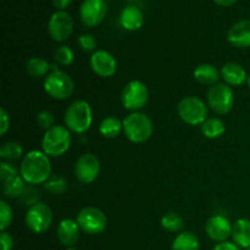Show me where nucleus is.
Segmentation results:
<instances>
[{"instance_id": "obj_29", "label": "nucleus", "mask_w": 250, "mask_h": 250, "mask_svg": "<svg viewBox=\"0 0 250 250\" xmlns=\"http://www.w3.org/2000/svg\"><path fill=\"white\" fill-rule=\"evenodd\" d=\"M54 59L59 65L70 66L75 61V53L68 45H60L54 51Z\"/></svg>"}, {"instance_id": "obj_11", "label": "nucleus", "mask_w": 250, "mask_h": 250, "mask_svg": "<svg viewBox=\"0 0 250 250\" xmlns=\"http://www.w3.org/2000/svg\"><path fill=\"white\" fill-rule=\"evenodd\" d=\"M75 22L67 11L56 10L48 21V33L53 41L58 43L66 42L73 33Z\"/></svg>"}, {"instance_id": "obj_7", "label": "nucleus", "mask_w": 250, "mask_h": 250, "mask_svg": "<svg viewBox=\"0 0 250 250\" xmlns=\"http://www.w3.org/2000/svg\"><path fill=\"white\" fill-rule=\"evenodd\" d=\"M208 106L219 116L229 114L234 105V94L232 87L226 83H216L211 85L207 94Z\"/></svg>"}, {"instance_id": "obj_20", "label": "nucleus", "mask_w": 250, "mask_h": 250, "mask_svg": "<svg viewBox=\"0 0 250 250\" xmlns=\"http://www.w3.org/2000/svg\"><path fill=\"white\" fill-rule=\"evenodd\" d=\"M193 76L200 84L211 87V85L219 83L220 78H221V72L211 63H202L195 67Z\"/></svg>"}, {"instance_id": "obj_22", "label": "nucleus", "mask_w": 250, "mask_h": 250, "mask_svg": "<svg viewBox=\"0 0 250 250\" xmlns=\"http://www.w3.org/2000/svg\"><path fill=\"white\" fill-rule=\"evenodd\" d=\"M122 131H124V122L119 117L112 116V115L104 117L99 124V133L104 138H116Z\"/></svg>"}, {"instance_id": "obj_37", "label": "nucleus", "mask_w": 250, "mask_h": 250, "mask_svg": "<svg viewBox=\"0 0 250 250\" xmlns=\"http://www.w3.org/2000/svg\"><path fill=\"white\" fill-rule=\"evenodd\" d=\"M212 250H241L237 244H234L233 242H222V243H217L216 246L212 248Z\"/></svg>"}, {"instance_id": "obj_19", "label": "nucleus", "mask_w": 250, "mask_h": 250, "mask_svg": "<svg viewBox=\"0 0 250 250\" xmlns=\"http://www.w3.org/2000/svg\"><path fill=\"white\" fill-rule=\"evenodd\" d=\"M220 72H221V78L224 80V83L229 84V87H239L248 82L249 76L247 75L246 68L238 62L225 63Z\"/></svg>"}, {"instance_id": "obj_5", "label": "nucleus", "mask_w": 250, "mask_h": 250, "mask_svg": "<svg viewBox=\"0 0 250 250\" xmlns=\"http://www.w3.org/2000/svg\"><path fill=\"white\" fill-rule=\"evenodd\" d=\"M44 90L55 100H66L75 92V82L70 75L51 65V72L44 78Z\"/></svg>"}, {"instance_id": "obj_14", "label": "nucleus", "mask_w": 250, "mask_h": 250, "mask_svg": "<svg viewBox=\"0 0 250 250\" xmlns=\"http://www.w3.org/2000/svg\"><path fill=\"white\" fill-rule=\"evenodd\" d=\"M89 65L93 72L102 78H110L117 72V61L111 53L106 50L94 51L89 59Z\"/></svg>"}, {"instance_id": "obj_42", "label": "nucleus", "mask_w": 250, "mask_h": 250, "mask_svg": "<svg viewBox=\"0 0 250 250\" xmlns=\"http://www.w3.org/2000/svg\"><path fill=\"white\" fill-rule=\"evenodd\" d=\"M244 250H250V247H249V248H247V249H244Z\"/></svg>"}, {"instance_id": "obj_33", "label": "nucleus", "mask_w": 250, "mask_h": 250, "mask_svg": "<svg viewBox=\"0 0 250 250\" xmlns=\"http://www.w3.org/2000/svg\"><path fill=\"white\" fill-rule=\"evenodd\" d=\"M78 44H80L81 49L85 51V53H92V51L94 53V51H97L95 49H97L98 42L93 34L84 33L80 36L78 37Z\"/></svg>"}, {"instance_id": "obj_16", "label": "nucleus", "mask_w": 250, "mask_h": 250, "mask_svg": "<svg viewBox=\"0 0 250 250\" xmlns=\"http://www.w3.org/2000/svg\"><path fill=\"white\" fill-rule=\"evenodd\" d=\"M227 41L236 48H250V20H241L229 27Z\"/></svg>"}, {"instance_id": "obj_30", "label": "nucleus", "mask_w": 250, "mask_h": 250, "mask_svg": "<svg viewBox=\"0 0 250 250\" xmlns=\"http://www.w3.org/2000/svg\"><path fill=\"white\" fill-rule=\"evenodd\" d=\"M14 220V211L6 200H0V229L2 231H6L12 224Z\"/></svg>"}, {"instance_id": "obj_38", "label": "nucleus", "mask_w": 250, "mask_h": 250, "mask_svg": "<svg viewBox=\"0 0 250 250\" xmlns=\"http://www.w3.org/2000/svg\"><path fill=\"white\" fill-rule=\"evenodd\" d=\"M53 1L54 7L56 10H60V11H66V9L71 6L73 0H51Z\"/></svg>"}, {"instance_id": "obj_27", "label": "nucleus", "mask_w": 250, "mask_h": 250, "mask_svg": "<svg viewBox=\"0 0 250 250\" xmlns=\"http://www.w3.org/2000/svg\"><path fill=\"white\" fill-rule=\"evenodd\" d=\"M160 224L164 229L171 233H181L185 229V220L180 214L175 211H170L164 215L160 220Z\"/></svg>"}, {"instance_id": "obj_36", "label": "nucleus", "mask_w": 250, "mask_h": 250, "mask_svg": "<svg viewBox=\"0 0 250 250\" xmlns=\"http://www.w3.org/2000/svg\"><path fill=\"white\" fill-rule=\"evenodd\" d=\"M0 243H1V250H12L15 246L14 237L6 231H2L0 234Z\"/></svg>"}, {"instance_id": "obj_15", "label": "nucleus", "mask_w": 250, "mask_h": 250, "mask_svg": "<svg viewBox=\"0 0 250 250\" xmlns=\"http://www.w3.org/2000/svg\"><path fill=\"white\" fill-rule=\"evenodd\" d=\"M232 229L233 225L224 215H214L205 224V232L208 237L217 243L229 241V237H232Z\"/></svg>"}, {"instance_id": "obj_3", "label": "nucleus", "mask_w": 250, "mask_h": 250, "mask_svg": "<svg viewBox=\"0 0 250 250\" xmlns=\"http://www.w3.org/2000/svg\"><path fill=\"white\" fill-rule=\"evenodd\" d=\"M122 122L125 136L132 143H146L153 136L154 124L150 117L144 112H131L122 120Z\"/></svg>"}, {"instance_id": "obj_12", "label": "nucleus", "mask_w": 250, "mask_h": 250, "mask_svg": "<svg viewBox=\"0 0 250 250\" xmlns=\"http://www.w3.org/2000/svg\"><path fill=\"white\" fill-rule=\"evenodd\" d=\"M73 173L78 182L83 185H90L99 177L100 160L93 153L82 154L76 161Z\"/></svg>"}, {"instance_id": "obj_23", "label": "nucleus", "mask_w": 250, "mask_h": 250, "mask_svg": "<svg viewBox=\"0 0 250 250\" xmlns=\"http://www.w3.org/2000/svg\"><path fill=\"white\" fill-rule=\"evenodd\" d=\"M203 136L208 139H216L224 136L226 132V125L219 117H208L204 124L200 126Z\"/></svg>"}, {"instance_id": "obj_25", "label": "nucleus", "mask_w": 250, "mask_h": 250, "mask_svg": "<svg viewBox=\"0 0 250 250\" xmlns=\"http://www.w3.org/2000/svg\"><path fill=\"white\" fill-rule=\"evenodd\" d=\"M200 243L198 237L193 232L183 231L173 239L171 250H199Z\"/></svg>"}, {"instance_id": "obj_17", "label": "nucleus", "mask_w": 250, "mask_h": 250, "mask_svg": "<svg viewBox=\"0 0 250 250\" xmlns=\"http://www.w3.org/2000/svg\"><path fill=\"white\" fill-rule=\"evenodd\" d=\"M56 236L59 242L67 248H72L78 242L81 236V229L77 221L72 219H63L56 229Z\"/></svg>"}, {"instance_id": "obj_18", "label": "nucleus", "mask_w": 250, "mask_h": 250, "mask_svg": "<svg viewBox=\"0 0 250 250\" xmlns=\"http://www.w3.org/2000/svg\"><path fill=\"white\" fill-rule=\"evenodd\" d=\"M119 22L126 31H138L144 24V14L136 5H127L120 12Z\"/></svg>"}, {"instance_id": "obj_28", "label": "nucleus", "mask_w": 250, "mask_h": 250, "mask_svg": "<svg viewBox=\"0 0 250 250\" xmlns=\"http://www.w3.org/2000/svg\"><path fill=\"white\" fill-rule=\"evenodd\" d=\"M23 148L19 142L9 141L4 143L0 148V158L6 161H16L23 159Z\"/></svg>"}, {"instance_id": "obj_24", "label": "nucleus", "mask_w": 250, "mask_h": 250, "mask_svg": "<svg viewBox=\"0 0 250 250\" xmlns=\"http://www.w3.org/2000/svg\"><path fill=\"white\" fill-rule=\"evenodd\" d=\"M26 71L33 78H45L51 72V65L45 59L33 56L27 60Z\"/></svg>"}, {"instance_id": "obj_41", "label": "nucleus", "mask_w": 250, "mask_h": 250, "mask_svg": "<svg viewBox=\"0 0 250 250\" xmlns=\"http://www.w3.org/2000/svg\"><path fill=\"white\" fill-rule=\"evenodd\" d=\"M66 250H80V249H76V248H67Z\"/></svg>"}, {"instance_id": "obj_10", "label": "nucleus", "mask_w": 250, "mask_h": 250, "mask_svg": "<svg viewBox=\"0 0 250 250\" xmlns=\"http://www.w3.org/2000/svg\"><path fill=\"white\" fill-rule=\"evenodd\" d=\"M78 226L81 231L84 233L95 236L100 234L106 229L107 226V217L104 211L94 207L83 208L76 217Z\"/></svg>"}, {"instance_id": "obj_2", "label": "nucleus", "mask_w": 250, "mask_h": 250, "mask_svg": "<svg viewBox=\"0 0 250 250\" xmlns=\"http://www.w3.org/2000/svg\"><path fill=\"white\" fill-rule=\"evenodd\" d=\"M63 121L65 126L73 133H85L93 124L92 106L85 100H75L66 109Z\"/></svg>"}, {"instance_id": "obj_4", "label": "nucleus", "mask_w": 250, "mask_h": 250, "mask_svg": "<svg viewBox=\"0 0 250 250\" xmlns=\"http://www.w3.org/2000/svg\"><path fill=\"white\" fill-rule=\"evenodd\" d=\"M71 131L66 126L55 125L53 128L48 129L42 139V151L49 158L62 156L68 151L71 146Z\"/></svg>"}, {"instance_id": "obj_6", "label": "nucleus", "mask_w": 250, "mask_h": 250, "mask_svg": "<svg viewBox=\"0 0 250 250\" xmlns=\"http://www.w3.org/2000/svg\"><path fill=\"white\" fill-rule=\"evenodd\" d=\"M177 114L185 124L189 126H202L208 119L209 107L203 99L190 95L178 103Z\"/></svg>"}, {"instance_id": "obj_1", "label": "nucleus", "mask_w": 250, "mask_h": 250, "mask_svg": "<svg viewBox=\"0 0 250 250\" xmlns=\"http://www.w3.org/2000/svg\"><path fill=\"white\" fill-rule=\"evenodd\" d=\"M20 176L28 185H43L51 177L50 158L44 151L31 150L21 160Z\"/></svg>"}, {"instance_id": "obj_35", "label": "nucleus", "mask_w": 250, "mask_h": 250, "mask_svg": "<svg viewBox=\"0 0 250 250\" xmlns=\"http://www.w3.org/2000/svg\"><path fill=\"white\" fill-rule=\"evenodd\" d=\"M10 129V116L4 107H0V136H5Z\"/></svg>"}, {"instance_id": "obj_34", "label": "nucleus", "mask_w": 250, "mask_h": 250, "mask_svg": "<svg viewBox=\"0 0 250 250\" xmlns=\"http://www.w3.org/2000/svg\"><path fill=\"white\" fill-rule=\"evenodd\" d=\"M17 175H20V170L14 164H11L10 161H1V164H0V178H1L2 183Z\"/></svg>"}, {"instance_id": "obj_39", "label": "nucleus", "mask_w": 250, "mask_h": 250, "mask_svg": "<svg viewBox=\"0 0 250 250\" xmlns=\"http://www.w3.org/2000/svg\"><path fill=\"white\" fill-rule=\"evenodd\" d=\"M212 1L221 7H229V6H233L234 4H237L239 0H212Z\"/></svg>"}, {"instance_id": "obj_26", "label": "nucleus", "mask_w": 250, "mask_h": 250, "mask_svg": "<svg viewBox=\"0 0 250 250\" xmlns=\"http://www.w3.org/2000/svg\"><path fill=\"white\" fill-rule=\"evenodd\" d=\"M24 189H26V182H24V180L20 175L10 178V180H7L2 185L4 195L9 198V199H17V198L22 197Z\"/></svg>"}, {"instance_id": "obj_8", "label": "nucleus", "mask_w": 250, "mask_h": 250, "mask_svg": "<svg viewBox=\"0 0 250 250\" xmlns=\"http://www.w3.org/2000/svg\"><path fill=\"white\" fill-rule=\"evenodd\" d=\"M53 221V210L48 204L42 202L29 207L26 212V216H24V224H26L27 229L36 234H41L48 231Z\"/></svg>"}, {"instance_id": "obj_31", "label": "nucleus", "mask_w": 250, "mask_h": 250, "mask_svg": "<svg viewBox=\"0 0 250 250\" xmlns=\"http://www.w3.org/2000/svg\"><path fill=\"white\" fill-rule=\"evenodd\" d=\"M45 189L53 194H62L67 189V182H66L65 178L60 177V176L50 177L45 182Z\"/></svg>"}, {"instance_id": "obj_40", "label": "nucleus", "mask_w": 250, "mask_h": 250, "mask_svg": "<svg viewBox=\"0 0 250 250\" xmlns=\"http://www.w3.org/2000/svg\"><path fill=\"white\" fill-rule=\"evenodd\" d=\"M247 83H248V87H249V90H250V75H249V77H248V82H247Z\"/></svg>"}, {"instance_id": "obj_32", "label": "nucleus", "mask_w": 250, "mask_h": 250, "mask_svg": "<svg viewBox=\"0 0 250 250\" xmlns=\"http://www.w3.org/2000/svg\"><path fill=\"white\" fill-rule=\"evenodd\" d=\"M37 124H38V126L41 127V128L48 131V129L53 128V127L55 126V116H54L53 112L49 111V110H42V111L38 112V115H37Z\"/></svg>"}, {"instance_id": "obj_13", "label": "nucleus", "mask_w": 250, "mask_h": 250, "mask_svg": "<svg viewBox=\"0 0 250 250\" xmlns=\"http://www.w3.org/2000/svg\"><path fill=\"white\" fill-rule=\"evenodd\" d=\"M107 4L105 0H83L80 6V20L83 26L92 28L105 20Z\"/></svg>"}, {"instance_id": "obj_9", "label": "nucleus", "mask_w": 250, "mask_h": 250, "mask_svg": "<svg viewBox=\"0 0 250 250\" xmlns=\"http://www.w3.org/2000/svg\"><path fill=\"white\" fill-rule=\"evenodd\" d=\"M149 100V89L142 81L133 80L127 83L121 92V103L126 110L137 112L146 107Z\"/></svg>"}, {"instance_id": "obj_21", "label": "nucleus", "mask_w": 250, "mask_h": 250, "mask_svg": "<svg viewBox=\"0 0 250 250\" xmlns=\"http://www.w3.org/2000/svg\"><path fill=\"white\" fill-rule=\"evenodd\" d=\"M232 239L233 243L239 248L247 249L250 247V220L238 219L233 224L232 229Z\"/></svg>"}]
</instances>
